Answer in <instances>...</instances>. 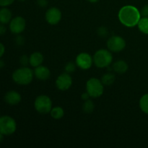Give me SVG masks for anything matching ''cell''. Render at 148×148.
<instances>
[{"label":"cell","mask_w":148,"mask_h":148,"mask_svg":"<svg viewBox=\"0 0 148 148\" xmlns=\"http://www.w3.org/2000/svg\"><path fill=\"white\" fill-rule=\"evenodd\" d=\"M119 20L121 24L128 27H133L137 25L141 14L137 7L132 5H127L121 8L119 12Z\"/></svg>","instance_id":"6da1fadb"},{"label":"cell","mask_w":148,"mask_h":148,"mask_svg":"<svg viewBox=\"0 0 148 148\" xmlns=\"http://www.w3.org/2000/svg\"><path fill=\"white\" fill-rule=\"evenodd\" d=\"M34 72L27 66H22L13 72L12 78L17 85H27L32 82Z\"/></svg>","instance_id":"7a4b0ae2"},{"label":"cell","mask_w":148,"mask_h":148,"mask_svg":"<svg viewBox=\"0 0 148 148\" xmlns=\"http://www.w3.org/2000/svg\"><path fill=\"white\" fill-rule=\"evenodd\" d=\"M92 59L94 64L97 67L101 69L109 66V65L112 63L113 56L109 50L100 49L95 52Z\"/></svg>","instance_id":"3957f363"},{"label":"cell","mask_w":148,"mask_h":148,"mask_svg":"<svg viewBox=\"0 0 148 148\" xmlns=\"http://www.w3.org/2000/svg\"><path fill=\"white\" fill-rule=\"evenodd\" d=\"M103 84L101 80L92 77L88 80L86 83V90L91 98H99L103 93Z\"/></svg>","instance_id":"277c9868"},{"label":"cell","mask_w":148,"mask_h":148,"mask_svg":"<svg viewBox=\"0 0 148 148\" xmlns=\"http://www.w3.org/2000/svg\"><path fill=\"white\" fill-rule=\"evenodd\" d=\"M17 130V123L10 116H0V132L4 136L12 135Z\"/></svg>","instance_id":"5b68a950"},{"label":"cell","mask_w":148,"mask_h":148,"mask_svg":"<svg viewBox=\"0 0 148 148\" xmlns=\"http://www.w3.org/2000/svg\"><path fill=\"white\" fill-rule=\"evenodd\" d=\"M34 106L39 114H47L50 113L52 109V101L47 95H40L36 98Z\"/></svg>","instance_id":"8992f818"},{"label":"cell","mask_w":148,"mask_h":148,"mask_svg":"<svg viewBox=\"0 0 148 148\" xmlns=\"http://www.w3.org/2000/svg\"><path fill=\"white\" fill-rule=\"evenodd\" d=\"M125 47L126 41L121 36H111L107 40V48L110 51L118 53L124 50Z\"/></svg>","instance_id":"52a82bcc"},{"label":"cell","mask_w":148,"mask_h":148,"mask_svg":"<svg viewBox=\"0 0 148 148\" xmlns=\"http://www.w3.org/2000/svg\"><path fill=\"white\" fill-rule=\"evenodd\" d=\"M26 27L25 20L23 17L17 16L11 20L9 23V28L13 34L19 35L23 33Z\"/></svg>","instance_id":"ba28073f"},{"label":"cell","mask_w":148,"mask_h":148,"mask_svg":"<svg viewBox=\"0 0 148 148\" xmlns=\"http://www.w3.org/2000/svg\"><path fill=\"white\" fill-rule=\"evenodd\" d=\"M75 63L78 67L83 70H87L92 66L93 64V59L89 53L83 52L77 56Z\"/></svg>","instance_id":"9c48e42d"},{"label":"cell","mask_w":148,"mask_h":148,"mask_svg":"<svg viewBox=\"0 0 148 148\" xmlns=\"http://www.w3.org/2000/svg\"><path fill=\"white\" fill-rule=\"evenodd\" d=\"M72 85V79L71 75L67 72L61 74L56 80V85L60 90L65 91L69 89Z\"/></svg>","instance_id":"30bf717a"},{"label":"cell","mask_w":148,"mask_h":148,"mask_svg":"<svg viewBox=\"0 0 148 148\" xmlns=\"http://www.w3.org/2000/svg\"><path fill=\"white\" fill-rule=\"evenodd\" d=\"M46 20L50 25L58 24L62 19V12L56 7H51L46 12Z\"/></svg>","instance_id":"8fae6325"},{"label":"cell","mask_w":148,"mask_h":148,"mask_svg":"<svg viewBox=\"0 0 148 148\" xmlns=\"http://www.w3.org/2000/svg\"><path fill=\"white\" fill-rule=\"evenodd\" d=\"M21 100V95L15 90H10L4 95V101L10 106L17 105L20 103Z\"/></svg>","instance_id":"7c38bea8"},{"label":"cell","mask_w":148,"mask_h":148,"mask_svg":"<svg viewBox=\"0 0 148 148\" xmlns=\"http://www.w3.org/2000/svg\"><path fill=\"white\" fill-rule=\"evenodd\" d=\"M34 75L37 79L45 81L49 79L51 76V72L48 67L40 65L37 67H35Z\"/></svg>","instance_id":"4fadbf2b"},{"label":"cell","mask_w":148,"mask_h":148,"mask_svg":"<svg viewBox=\"0 0 148 148\" xmlns=\"http://www.w3.org/2000/svg\"><path fill=\"white\" fill-rule=\"evenodd\" d=\"M12 13L10 9L7 8V7H1L0 9V23L1 24L6 25L10 23V22L12 19Z\"/></svg>","instance_id":"5bb4252c"},{"label":"cell","mask_w":148,"mask_h":148,"mask_svg":"<svg viewBox=\"0 0 148 148\" xmlns=\"http://www.w3.org/2000/svg\"><path fill=\"white\" fill-rule=\"evenodd\" d=\"M43 62V56L40 52H34L29 57V62L30 66L33 67H37L42 64Z\"/></svg>","instance_id":"9a60e30c"},{"label":"cell","mask_w":148,"mask_h":148,"mask_svg":"<svg viewBox=\"0 0 148 148\" xmlns=\"http://www.w3.org/2000/svg\"><path fill=\"white\" fill-rule=\"evenodd\" d=\"M112 69L118 74H124L128 70V64L124 60H118L113 64Z\"/></svg>","instance_id":"2e32d148"},{"label":"cell","mask_w":148,"mask_h":148,"mask_svg":"<svg viewBox=\"0 0 148 148\" xmlns=\"http://www.w3.org/2000/svg\"><path fill=\"white\" fill-rule=\"evenodd\" d=\"M116 77L111 72H108V73L104 74L101 77V82L103 84V85H106V86H109L111 85L114 82H115Z\"/></svg>","instance_id":"e0dca14e"},{"label":"cell","mask_w":148,"mask_h":148,"mask_svg":"<svg viewBox=\"0 0 148 148\" xmlns=\"http://www.w3.org/2000/svg\"><path fill=\"white\" fill-rule=\"evenodd\" d=\"M50 114L52 118L54 119H60L64 115V111L62 107L56 106L54 108H52Z\"/></svg>","instance_id":"ac0fdd59"},{"label":"cell","mask_w":148,"mask_h":148,"mask_svg":"<svg viewBox=\"0 0 148 148\" xmlns=\"http://www.w3.org/2000/svg\"><path fill=\"white\" fill-rule=\"evenodd\" d=\"M138 28L142 33L148 35V17H142L140 18L138 24Z\"/></svg>","instance_id":"d6986e66"},{"label":"cell","mask_w":148,"mask_h":148,"mask_svg":"<svg viewBox=\"0 0 148 148\" xmlns=\"http://www.w3.org/2000/svg\"><path fill=\"white\" fill-rule=\"evenodd\" d=\"M140 107L143 112L148 114V93L142 96L140 98Z\"/></svg>","instance_id":"ffe728a7"},{"label":"cell","mask_w":148,"mask_h":148,"mask_svg":"<svg viewBox=\"0 0 148 148\" xmlns=\"http://www.w3.org/2000/svg\"><path fill=\"white\" fill-rule=\"evenodd\" d=\"M94 108H95V105L92 101L90 99L85 101L82 105V110L86 114H91L94 111Z\"/></svg>","instance_id":"44dd1931"},{"label":"cell","mask_w":148,"mask_h":148,"mask_svg":"<svg viewBox=\"0 0 148 148\" xmlns=\"http://www.w3.org/2000/svg\"><path fill=\"white\" fill-rule=\"evenodd\" d=\"M76 66H77L76 63L75 64L74 62H68L64 67L65 72H67V73H69V74L72 73V72H75V69H76Z\"/></svg>","instance_id":"7402d4cb"},{"label":"cell","mask_w":148,"mask_h":148,"mask_svg":"<svg viewBox=\"0 0 148 148\" xmlns=\"http://www.w3.org/2000/svg\"><path fill=\"white\" fill-rule=\"evenodd\" d=\"M20 63L21 64V65L23 66H27L28 65V64H30V62H29V58L27 57V55H23V56H21V57L20 58Z\"/></svg>","instance_id":"603a6c76"},{"label":"cell","mask_w":148,"mask_h":148,"mask_svg":"<svg viewBox=\"0 0 148 148\" xmlns=\"http://www.w3.org/2000/svg\"><path fill=\"white\" fill-rule=\"evenodd\" d=\"M108 30L105 27H101L98 29V34L101 37H106L108 35Z\"/></svg>","instance_id":"cb8c5ba5"},{"label":"cell","mask_w":148,"mask_h":148,"mask_svg":"<svg viewBox=\"0 0 148 148\" xmlns=\"http://www.w3.org/2000/svg\"><path fill=\"white\" fill-rule=\"evenodd\" d=\"M15 0H0V7H8L11 5Z\"/></svg>","instance_id":"d4e9b609"},{"label":"cell","mask_w":148,"mask_h":148,"mask_svg":"<svg viewBox=\"0 0 148 148\" xmlns=\"http://www.w3.org/2000/svg\"><path fill=\"white\" fill-rule=\"evenodd\" d=\"M24 38L22 36H20V34L17 35V37L15 38V43H17V45H18V46H22V45L24 44Z\"/></svg>","instance_id":"484cf974"},{"label":"cell","mask_w":148,"mask_h":148,"mask_svg":"<svg viewBox=\"0 0 148 148\" xmlns=\"http://www.w3.org/2000/svg\"><path fill=\"white\" fill-rule=\"evenodd\" d=\"M140 14L143 17H148V4H146L142 8L141 11H140Z\"/></svg>","instance_id":"4316f807"},{"label":"cell","mask_w":148,"mask_h":148,"mask_svg":"<svg viewBox=\"0 0 148 148\" xmlns=\"http://www.w3.org/2000/svg\"><path fill=\"white\" fill-rule=\"evenodd\" d=\"M37 4L40 7H46L48 5L47 0H37Z\"/></svg>","instance_id":"83f0119b"},{"label":"cell","mask_w":148,"mask_h":148,"mask_svg":"<svg viewBox=\"0 0 148 148\" xmlns=\"http://www.w3.org/2000/svg\"><path fill=\"white\" fill-rule=\"evenodd\" d=\"M7 32V27H5L4 24H1L0 23V36H3Z\"/></svg>","instance_id":"f1b7e54d"},{"label":"cell","mask_w":148,"mask_h":148,"mask_svg":"<svg viewBox=\"0 0 148 148\" xmlns=\"http://www.w3.org/2000/svg\"><path fill=\"white\" fill-rule=\"evenodd\" d=\"M4 53H5V46L2 43L0 42V59L2 57Z\"/></svg>","instance_id":"f546056e"},{"label":"cell","mask_w":148,"mask_h":148,"mask_svg":"<svg viewBox=\"0 0 148 148\" xmlns=\"http://www.w3.org/2000/svg\"><path fill=\"white\" fill-rule=\"evenodd\" d=\"M90 97V95L89 93H88V92L86 91V92L82 94V96H81V98H82V99L83 100V101H87V100H89Z\"/></svg>","instance_id":"4dcf8cb0"},{"label":"cell","mask_w":148,"mask_h":148,"mask_svg":"<svg viewBox=\"0 0 148 148\" xmlns=\"http://www.w3.org/2000/svg\"><path fill=\"white\" fill-rule=\"evenodd\" d=\"M4 66H5V63H4V61L1 60V59H0V69H2V68H4Z\"/></svg>","instance_id":"1f68e13d"},{"label":"cell","mask_w":148,"mask_h":148,"mask_svg":"<svg viewBox=\"0 0 148 148\" xmlns=\"http://www.w3.org/2000/svg\"><path fill=\"white\" fill-rule=\"evenodd\" d=\"M4 134L0 132V143H1V142L3 141V140H4Z\"/></svg>","instance_id":"d6a6232c"},{"label":"cell","mask_w":148,"mask_h":148,"mask_svg":"<svg viewBox=\"0 0 148 148\" xmlns=\"http://www.w3.org/2000/svg\"><path fill=\"white\" fill-rule=\"evenodd\" d=\"M88 1L90 3H96V2H98L99 0H88Z\"/></svg>","instance_id":"836d02e7"},{"label":"cell","mask_w":148,"mask_h":148,"mask_svg":"<svg viewBox=\"0 0 148 148\" xmlns=\"http://www.w3.org/2000/svg\"><path fill=\"white\" fill-rule=\"evenodd\" d=\"M18 1H25V0H18Z\"/></svg>","instance_id":"e575fe53"}]
</instances>
